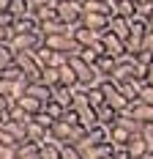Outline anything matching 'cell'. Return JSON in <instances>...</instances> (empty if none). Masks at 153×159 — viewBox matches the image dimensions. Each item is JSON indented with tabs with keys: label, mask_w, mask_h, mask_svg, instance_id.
Instances as JSON below:
<instances>
[{
	"label": "cell",
	"mask_w": 153,
	"mask_h": 159,
	"mask_svg": "<svg viewBox=\"0 0 153 159\" xmlns=\"http://www.w3.org/2000/svg\"><path fill=\"white\" fill-rule=\"evenodd\" d=\"M11 121H19V124H25V126H28V124L33 121V115H30V112H25V110L14 102V107H11Z\"/></svg>",
	"instance_id": "obj_25"
},
{
	"label": "cell",
	"mask_w": 153,
	"mask_h": 159,
	"mask_svg": "<svg viewBox=\"0 0 153 159\" xmlns=\"http://www.w3.org/2000/svg\"><path fill=\"white\" fill-rule=\"evenodd\" d=\"M137 16H142V19H153V0H139V3H137Z\"/></svg>",
	"instance_id": "obj_27"
},
{
	"label": "cell",
	"mask_w": 153,
	"mask_h": 159,
	"mask_svg": "<svg viewBox=\"0 0 153 159\" xmlns=\"http://www.w3.org/2000/svg\"><path fill=\"white\" fill-rule=\"evenodd\" d=\"M142 49H151L153 52V30H148V36H145V47Z\"/></svg>",
	"instance_id": "obj_34"
},
{
	"label": "cell",
	"mask_w": 153,
	"mask_h": 159,
	"mask_svg": "<svg viewBox=\"0 0 153 159\" xmlns=\"http://www.w3.org/2000/svg\"><path fill=\"white\" fill-rule=\"evenodd\" d=\"M118 126H123L126 132H131V134H139L142 132V121L139 118H134V112H129V110H123L118 112V121H115Z\"/></svg>",
	"instance_id": "obj_11"
},
{
	"label": "cell",
	"mask_w": 153,
	"mask_h": 159,
	"mask_svg": "<svg viewBox=\"0 0 153 159\" xmlns=\"http://www.w3.org/2000/svg\"><path fill=\"white\" fill-rule=\"evenodd\" d=\"M145 85H153V66L148 69V77H145Z\"/></svg>",
	"instance_id": "obj_37"
},
{
	"label": "cell",
	"mask_w": 153,
	"mask_h": 159,
	"mask_svg": "<svg viewBox=\"0 0 153 159\" xmlns=\"http://www.w3.org/2000/svg\"><path fill=\"white\" fill-rule=\"evenodd\" d=\"M63 159H82V154L76 151V145H71V143H63Z\"/></svg>",
	"instance_id": "obj_28"
},
{
	"label": "cell",
	"mask_w": 153,
	"mask_h": 159,
	"mask_svg": "<svg viewBox=\"0 0 153 159\" xmlns=\"http://www.w3.org/2000/svg\"><path fill=\"white\" fill-rule=\"evenodd\" d=\"M36 121H38V124H44V126H46V129H52V124H55V121H52V118H49V115H46V112H44V110L38 112V115H36Z\"/></svg>",
	"instance_id": "obj_32"
},
{
	"label": "cell",
	"mask_w": 153,
	"mask_h": 159,
	"mask_svg": "<svg viewBox=\"0 0 153 159\" xmlns=\"http://www.w3.org/2000/svg\"><path fill=\"white\" fill-rule=\"evenodd\" d=\"M101 3H107V0H101Z\"/></svg>",
	"instance_id": "obj_42"
},
{
	"label": "cell",
	"mask_w": 153,
	"mask_h": 159,
	"mask_svg": "<svg viewBox=\"0 0 153 159\" xmlns=\"http://www.w3.org/2000/svg\"><path fill=\"white\" fill-rule=\"evenodd\" d=\"M41 82H46L49 88H58V85H60V69H55V66H46L44 74H41Z\"/></svg>",
	"instance_id": "obj_23"
},
{
	"label": "cell",
	"mask_w": 153,
	"mask_h": 159,
	"mask_svg": "<svg viewBox=\"0 0 153 159\" xmlns=\"http://www.w3.org/2000/svg\"><path fill=\"white\" fill-rule=\"evenodd\" d=\"M101 44H104V55H112V58L126 55V41H123L120 36H115L112 30H107L101 36Z\"/></svg>",
	"instance_id": "obj_4"
},
{
	"label": "cell",
	"mask_w": 153,
	"mask_h": 159,
	"mask_svg": "<svg viewBox=\"0 0 153 159\" xmlns=\"http://www.w3.org/2000/svg\"><path fill=\"white\" fill-rule=\"evenodd\" d=\"M66 110H71V107H63V104H58L55 99H49V102L44 104V112L52 118V121H60L63 115H66Z\"/></svg>",
	"instance_id": "obj_19"
},
{
	"label": "cell",
	"mask_w": 153,
	"mask_h": 159,
	"mask_svg": "<svg viewBox=\"0 0 153 159\" xmlns=\"http://www.w3.org/2000/svg\"><path fill=\"white\" fill-rule=\"evenodd\" d=\"M96 66H98V71H101L104 77H112V71H115V66H118V58H112V55H101Z\"/></svg>",
	"instance_id": "obj_22"
},
{
	"label": "cell",
	"mask_w": 153,
	"mask_h": 159,
	"mask_svg": "<svg viewBox=\"0 0 153 159\" xmlns=\"http://www.w3.org/2000/svg\"><path fill=\"white\" fill-rule=\"evenodd\" d=\"M11 8V0H0V11H8Z\"/></svg>",
	"instance_id": "obj_36"
},
{
	"label": "cell",
	"mask_w": 153,
	"mask_h": 159,
	"mask_svg": "<svg viewBox=\"0 0 153 159\" xmlns=\"http://www.w3.org/2000/svg\"><path fill=\"white\" fill-rule=\"evenodd\" d=\"M49 137H52V132H49L44 124H38L36 118L28 124V140H30V143H38V145H41V143H46Z\"/></svg>",
	"instance_id": "obj_9"
},
{
	"label": "cell",
	"mask_w": 153,
	"mask_h": 159,
	"mask_svg": "<svg viewBox=\"0 0 153 159\" xmlns=\"http://www.w3.org/2000/svg\"><path fill=\"white\" fill-rule=\"evenodd\" d=\"M0 93H8V96H11V82H8L6 77H0Z\"/></svg>",
	"instance_id": "obj_33"
},
{
	"label": "cell",
	"mask_w": 153,
	"mask_h": 159,
	"mask_svg": "<svg viewBox=\"0 0 153 159\" xmlns=\"http://www.w3.org/2000/svg\"><path fill=\"white\" fill-rule=\"evenodd\" d=\"M112 159H131L129 157V151H126V148H118V151H115V157Z\"/></svg>",
	"instance_id": "obj_35"
},
{
	"label": "cell",
	"mask_w": 153,
	"mask_h": 159,
	"mask_svg": "<svg viewBox=\"0 0 153 159\" xmlns=\"http://www.w3.org/2000/svg\"><path fill=\"white\" fill-rule=\"evenodd\" d=\"M101 36H104L101 30H93V28L82 25V22L74 28V39H76V44H79V47H93L96 41H101Z\"/></svg>",
	"instance_id": "obj_5"
},
{
	"label": "cell",
	"mask_w": 153,
	"mask_h": 159,
	"mask_svg": "<svg viewBox=\"0 0 153 159\" xmlns=\"http://www.w3.org/2000/svg\"><path fill=\"white\" fill-rule=\"evenodd\" d=\"M109 129H112V126H107V124H96V126L88 132V137H90L96 145H98V143H109Z\"/></svg>",
	"instance_id": "obj_18"
},
{
	"label": "cell",
	"mask_w": 153,
	"mask_h": 159,
	"mask_svg": "<svg viewBox=\"0 0 153 159\" xmlns=\"http://www.w3.org/2000/svg\"><path fill=\"white\" fill-rule=\"evenodd\" d=\"M3 77L8 80V82H16V80H25V71H22L16 63H11V66H6V69H3Z\"/></svg>",
	"instance_id": "obj_26"
},
{
	"label": "cell",
	"mask_w": 153,
	"mask_h": 159,
	"mask_svg": "<svg viewBox=\"0 0 153 159\" xmlns=\"http://www.w3.org/2000/svg\"><path fill=\"white\" fill-rule=\"evenodd\" d=\"M139 99H142L145 104H153V85H145L142 93H139Z\"/></svg>",
	"instance_id": "obj_31"
},
{
	"label": "cell",
	"mask_w": 153,
	"mask_h": 159,
	"mask_svg": "<svg viewBox=\"0 0 153 159\" xmlns=\"http://www.w3.org/2000/svg\"><path fill=\"white\" fill-rule=\"evenodd\" d=\"M145 159H153V157H145Z\"/></svg>",
	"instance_id": "obj_41"
},
{
	"label": "cell",
	"mask_w": 153,
	"mask_h": 159,
	"mask_svg": "<svg viewBox=\"0 0 153 159\" xmlns=\"http://www.w3.org/2000/svg\"><path fill=\"white\" fill-rule=\"evenodd\" d=\"M115 16L134 19L137 16V0H115Z\"/></svg>",
	"instance_id": "obj_16"
},
{
	"label": "cell",
	"mask_w": 153,
	"mask_h": 159,
	"mask_svg": "<svg viewBox=\"0 0 153 159\" xmlns=\"http://www.w3.org/2000/svg\"><path fill=\"white\" fill-rule=\"evenodd\" d=\"M44 44V33H14V39H11V47L16 52H33V49H38Z\"/></svg>",
	"instance_id": "obj_3"
},
{
	"label": "cell",
	"mask_w": 153,
	"mask_h": 159,
	"mask_svg": "<svg viewBox=\"0 0 153 159\" xmlns=\"http://www.w3.org/2000/svg\"><path fill=\"white\" fill-rule=\"evenodd\" d=\"M82 25H88V28H93V30L107 33L109 30V16L98 14V11H82Z\"/></svg>",
	"instance_id": "obj_7"
},
{
	"label": "cell",
	"mask_w": 153,
	"mask_h": 159,
	"mask_svg": "<svg viewBox=\"0 0 153 159\" xmlns=\"http://www.w3.org/2000/svg\"><path fill=\"white\" fill-rule=\"evenodd\" d=\"M38 30H41V22H38V16L33 11L14 19V33H38Z\"/></svg>",
	"instance_id": "obj_6"
},
{
	"label": "cell",
	"mask_w": 153,
	"mask_h": 159,
	"mask_svg": "<svg viewBox=\"0 0 153 159\" xmlns=\"http://www.w3.org/2000/svg\"><path fill=\"white\" fill-rule=\"evenodd\" d=\"M131 137H134V134H131V132H126L123 126H118V124L109 129V143H115V148H126Z\"/></svg>",
	"instance_id": "obj_15"
},
{
	"label": "cell",
	"mask_w": 153,
	"mask_h": 159,
	"mask_svg": "<svg viewBox=\"0 0 153 159\" xmlns=\"http://www.w3.org/2000/svg\"><path fill=\"white\" fill-rule=\"evenodd\" d=\"M14 19L16 16L11 11H0V28H14Z\"/></svg>",
	"instance_id": "obj_29"
},
{
	"label": "cell",
	"mask_w": 153,
	"mask_h": 159,
	"mask_svg": "<svg viewBox=\"0 0 153 159\" xmlns=\"http://www.w3.org/2000/svg\"><path fill=\"white\" fill-rule=\"evenodd\" d=\"M60 85H68V88L79 85V77H76V71H74V66H71V63H66L60 69Z\"/></svg>",
	"instance_id": "obj_20"
},
{
	"label": "cell",
	"mask_w": 153,
	"mask_h": 159,
	"mask_svg": "<svg viewBox=\"0 0 153 159\" xmlns=\"http://www.w3.org/2000/svg\"><path fill=\"white\" fill-rule=\"evenodd\" d=\"M41 33L44 36H58V33H74V28L66 25L63 19H46V22H41Z\"/></svg>",
	"instance_id": "obj_13"
},
{
	"label": "cell",
	"mask_w": 153,
	"mask_h": 159,
	"mask_svg": "<svg viewBox=\"0 0 153 159\" xmlns=\"http://www.w3.org/2000/svg\"><path fill=\"white\" fill-rule=\"evenodd\" d=\"M148 30H153V19H148Z\"/></svg>",
	"instance_id": "obj_38"
},
{
	"label": "cell",
	"mask_w": 153,
	"mask_h": 159,
	"mask_svg": "<svg viewBox=\"0 0 153 159\" xmlns=\"http://www.w3.org/2000/svg\"><path fill=\"white\" fill-rule=\"evenodd\" d=\"M14 16H22V14H30L33 11V6H30V0H11V8H8Z\"/></svg>",
	"instance_id": "obj_24"
},
{
	"label": "cell",
	"mask_w": 153,
	"mask_h": 159,
	"mask_svg": "<svg viewBox=\"0 0 153 159\" xmlns=\"http://www.w3.org/2000/svg\"><path fill=\"white\" fill-rule=\"evenodd\" d=\"M11 39H14V28H0V47L11 44Z\"/></svg>",
	"instance_id": "obj_30"
},
{
	"label": "cell",
	"mask_w": 153,
	"mask_h": 159,
	"mask_svg": "<svg viewBox=\"0 0 153 159\" xmlns=\"http://www.w3.org/2000/svg\"><path fill=\"white\" fill-rule=\"evenodd\" d=\"M129 112H134V118H139L142 124H153V104H145L142 99H134L129 104Z\"/></svg>",
	"instance_id": "obj_10"
},
{
	"label": "cell",
	"mask_w": 153,
	"mask_h": 159,
	"mask_svg": "<svg viewBox=\"0 0 153 159\" xmlns=\"http://www.w3.org/2000/svg\"><path fill=\"white\" fill-rule=\"evenodd\" d=\"M109 30L126 41V39L131 36V19H126V16H112V19H109Z\"/></svg>",
	"instance_id": "obj_14"
},
{
	"label": "cell",
	"mask_w": 153,
	"mask_h": 159,
	"mask_svg": "<svg viewBox=\"0 0 153 159\" xmlns=\"http://www.w3.org/2000/svg\"><path fill=\"white\" fill-rule=\"evenodd\" d=\"M55 8H58V19H63L66 25L76 28L82 22V11H85L82 8V0H58Z\"/></svg>",
	"instance_id": "obj_1"
},
{
	"label": "cell",
	"mask_w": 153,
	"mask_h": 159,
	"mask_svg": "<svg viewBox=\"0 0 153 159\" xmlns=\"http://www.w3.org/2000/svg\"><path fill=\"white\" fill-rule=\"evenodd\" d=\"M101 91H104V96H107V104H109V107H115L118 112L129 110L131 99H129V96H126V93L120 91V85H118L115 80H109V77H107L104 82H101Z\"/></svg>",
	"instance_id": "obj_2"
},
{
	"label": "cell",
	"mask_w": 153,
	"mask_h": 159,
	"mask_svg": "<svg viewBox=\"0 0 153 159\" xmlns=\"http://www.w3.org/2000/svg\"><path fill=\"white\" fill-rule=\"evenodd\" d=\"M0 134H3V124H0Z\"/></svg>",
	"instance_id": "obj_40"
},
{
	"label": "cell",
	"mask_w": 153,
	"mask_h": 159,
	"mask_svg": "<svg viewBox=\"0 0 153 159\" xmlns=\"http://www.w3.org/2000/svg\"><path fill=\"white\" fill-rule=\"evenodd\" d=\"M52 91H55V88H49V85H46V82H41V80L28 85V93L36 96V99H41V102H49V99H52Z\"/></svg>",
	"instance_id": "obj_17"
},
{
	"label": "cell",
	"mask_w": 153,
	"mask_h": 159,
	"mask_svg": "<svg viewBox=\"0 0 153 159\" xmlns=\"http://www.w3.org/2000/svg\"><path fill=\"white\" fill-rule=\"evenodd\" d=\"M115 121H118V110H115V107H109V104L98 107V124H107V126H115Z\"/></svg>",
	"instance_id": "obj_21"
},
{
	"label": "cell",
	"mask_w": 153,
	"mask_h": 159,
	"mask_svg": "<svg viewBox=\"0 0 153 159\" xmlns=\"http://www.w3.org/2000/svg\"><path fill=\"white\" fill-rule=\"evenodd\" d=\"M126 151H129V157H131V159H145V157H151L148 143H145V137H142V134H134V137L129 140V145H126Z\"/></svg>",
	"instance_id": "obj_8"
},
{
	"label": "cell",
	"mask_w": 153,
	"mask_h": 159,
	"mask_svg": "<svg viewBox=\"0 0 153 159\" xmlns=\"http://www.w3.org/2000/svg\"><path fill=\"white\" fill-rule=\"evenodd\" d=\"M0 77H3V66H0Z\"/></svg>",
	"instance_id": "obj_39"
},
{
	"label": "cell",
	"mask_w": 153,
	"mask_h": 159,
	"mask_svg": "<svg viewBox=\"0 0 153 159\" xmlns=\"http://www.w3.org/2000/svg\"><path fill=\"white\" fill-rule=\"evenodd\" d=\"M16 104H19V107H22L25 112H30L33 118H36L38 112L44 110V104H46V102H41V99H36V96H30V93H25V96H19V99H16Z\"/></svg>",
	"instance_id": "obj_12"
}]
</instances>
